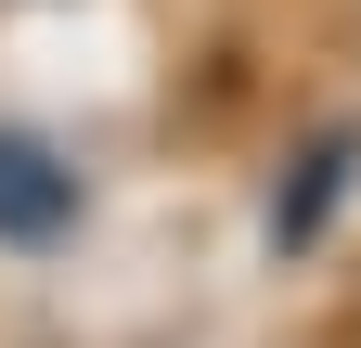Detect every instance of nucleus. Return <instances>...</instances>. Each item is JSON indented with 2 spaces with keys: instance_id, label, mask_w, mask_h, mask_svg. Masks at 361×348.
Wrapping results in <instances>:
<instances>
[{
  "instance_id": "nucleus-1",
  "label": "nucleus",
  "mask_w": 361,
  "mask_h": 348,
  "mask_svg": "<svg viewBox=\"0 0 361 348\" xmlns=\"http://www.w3.org/2000/svg\"><path fill=\"white\" fill-rule=\"evenodd\" d=\"M78 220V168H52V142L0 129V245H52Z\"/></svg>"
},
{
  "instance_id": "nucleus-2",
  "label": "nucleus",
  "mask_w": 361,
  "mask_h": 348,
  "mask_svg": "<svg viewBox=\"0 0 361 348\" xmlns=\"http://www.w3.org/2000/svg\"><path fill=\"white\" fill-rule=\"evenodd\" d=\"M336 194H348V142H323V155H310V181H297V206H271V232H284V245H310Z\"/></svg>"
}]
</instances>
